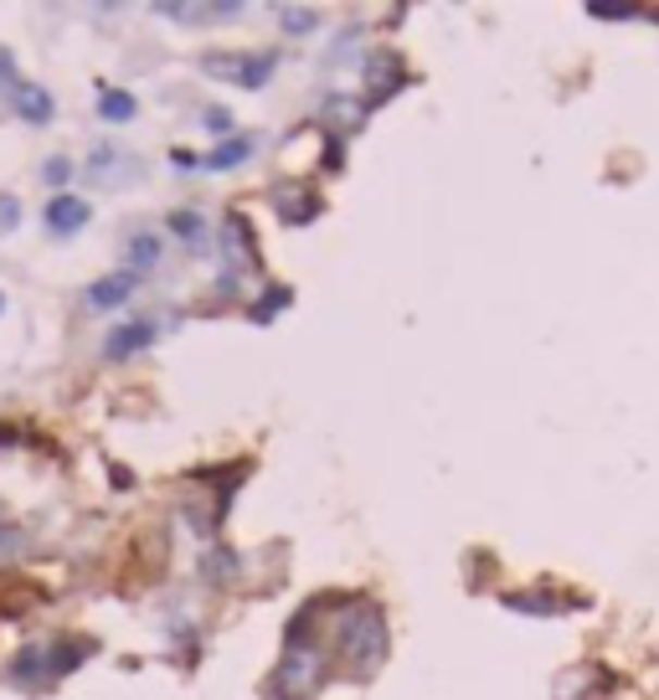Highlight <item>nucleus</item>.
<instances>
[{
  "mask_svg": "<svg viewBox=\"0 0 659 700\" xmlns=\"http://www.w3.org/2000/svg\"><path fill=\"white\" fill-rule=\"evenodd\" d=\"M135 284H139V273H109V278H98L94 289H88V310H119V304H124V299H129V293H135Z\"/></svg>",
  "mask_w": 659,
  "mask_h": 700,
  "instance_id": "obj_6",
  "label": "nucleus"
},
{
  "mask_svg": "<svg viewBox=\"0 0 659 700\" xmlns=\"http://www.w3.org/2000/svg\"><path fill=\"white\" fill-rule=\"evenodd\" d=\"M156 340V325L150 320H129V325H119V330H109V340H103V355L109 361H129V355H139V350Z\"/></svg>",
  "mask_w": 659,
  "mask_h": 700,
  "instance_id": "obj_5",
  "label": "nucleus"
},
{
  "mask_svg": "<svg viewBox=\"0 0 659 700\" xmlns=\"http://www.w3.org/2000/svg\"><path fill=\"white\" fill-rule=\"evenodd\" d=\"M41 180H47V186H52V191L62 196V186L73 180V165H67V160H62V155H52V160H47V165H41Z\"/></svg>",
  "mask_w": 659,
  "mask_h": 700,
  "instance_id": "obj_15",
  "label": "nucleus"
},
{
  "mask_svg": "<svg viewBox=\"0 0 659 700\" xmlns=\"http://www.w3.org/2000/svg\"><path fill=\"white\" fill-rule=\"evenodd\" d=\"M156 263H160V237L139 233L135 242H129V273H145V268H156Z\"/></svg>",
  "mask_w": 659,
  "mask_h": 700,
  "instance_id": "obj_12",
  "label": "nucleus"
},
{
  "mask_svg": "<svg viewBox=\"0 0 659 700\" xmlns=\"http://www.w3.org/2000/svg\"><path fill=\"white\" fill-rule=\"evenodd\" d=\"M98 114L109 118V124H129V118H135V98L119 93V88H103V93H98Z\"/></svg>",
  "mask_w": 659,
  "mask_h": 700,
  "instance_id": "obj_11",
  "label": "nucleus"
},
{
  "mask_svg": "<svg viewBox=\"0 0 659 700\" xmlns=\"http://www.w3.org/2000/svg\"><path fill=\"white\" fill-rule=\"evenodd\" d=\"M11 109H16L26 124H52V93L37 88V83H21L16 93H11Z\"/></svg>",
  "mask_w": 659,
  "mask_h": 700,
  "instance_id": "obj_8",
  "label": "nucleus"
},
{
  "mask_svg": "<svg viewBox=\"0 0 659 700\" xmlns=\"http://www.w3.org/2000/svg\"><path fill=\"white\" fill-rule=\"evenodd\" d=\"M408 83V73H402V62L397 58H371L366 62V98L371 103H382L387 93H397Z\"/></svg>",
  "mask_w": 659,
  "mask_h": 700,
  "instance_id": "obj_7",
  "label": "nucleus"
},
{
  "mask_svg": "<svg viewBox=\"0 0 659 700\" xmlns=\"http://www.w3.org/2000/svg\"><path fill=\"white\" fill-rule=\"evenodd\" d=\"M252 150H258V139H222L212 155H207V171H237L243 160H252Z\"/></svg>",
  "mask_w": 659,
  "mask_h": 700,
  "instance_id": "obj_9",
  "label": "nucleus"
},
{
  "mask_svg": "<svg viewBox=\"0 0 659 700\" xmlns=\"http://www.w3.org/2000/svg\"><path fill=\"white\" fill-rule=\"evenodd\" d=\"M171 233L191 248V253H201L207 248V222H201V212H175L171 216Z\"/></svg>",
  "mask_w": 659,
  "mask_h": 700,
  "instance_id": "obj_10",
  "label": "nucleus"
},
{
  "mask_svg": "<svg viewBox=\"0 0 659 700\" xmlns=\"http://www.w3.org/2000/svg\"><path fill=\"white\" fill-rule=\"evenodd\" d=\"M278 21H284V32H289V37H310L314 26H320V16H314V11H304V5H284V11H278Z\"/></svg>",
  "mask_w": 659,
  "mask_h": 700,
  "instance_id": "obj_13",
  "label": "nucleus"
},
{
  "mask_svg": "<svg viewBox=\"0 0 659 700\" xmlns=\"http://www.w3.org/2000/svg\"><path fill=\"white\" fill-rule=\"evenodd\" d=\"M21 88V78H16V58H11V47H0V93L11 98Z\"/></svg>",
  "mask_w": 659,
  "mask_h": 700,
  "instance_id": "obj_16",
  "label": "nucleus"
},
{
  "mask_svg": "<svg viewBox=\"0 0 659 700\" xmlns=\"http://www.w3.org/2000/svg\"><path fill=\"white\" fill-rule=\"evenodd\" d=\"M0 310H5V293H0Z\"/></svg>",
  "mask_w": 659,
  "mask_h": 700,
  "instance_id": "obj_20",
  "label": "nucleus"
},
{
  "mask_svg": "<svg viewBox=\"0 0 659 700\" xmlns=\"http://www.w3.org/2000/svg\"><path fill=\"white\" fill-rule=\"evenodd\" d=\"M16 222H21V201L0 196V233H16Z\"/></svg>",
  "mask_w": 659,
  "mask_h": 700,
  "instance_id": "obj_18",
  "label": "nucleus"
},
{
  "mask_svg": "<svg viewBox=\"0 0 659 700\" xmlns=\"http://www.w3.org/2000/svg\"><path fill=\"white\" fill-rule=\"evenodd\" d=\"M278 304H289V289H273L263 304H252V320H273V310H278Z\"/></svg>",
  "mask_w": 659,
  "mask_h": 700,
  "instance_id": "obj_17",
  "label": "nucleus"
},
{
  "mask_svg": "<svg viewBox=\"0 0 659 700\" xmlns=\"http://www.w3.org/2000/svg\"><path fill=\"white\" fill-rule=\"evenodd\" d=\"M88 216H94V207H88V201H83V196H52V201H47V227H52V233L58 237H73V233H83V227H88Z\"/></svg>",
  "mask_w": 659,
  "mask_h": 700,
  "instance_id": "obj_4",
  "label": "nucleus"
},
{
  "mask_svg": "<svg viewBox=\"0 0 659 700\" xmlns=\"http://www.w3.org/2000/svg\"><path fill=\"white\" fill-rule=\"evenodd\" d=\"M278 696L284 700H310L320 685H325V649L314 643H289V660L278 670Z\"/></svg>",
  "mask_w": 659,
  "mask_h": 700,
  "instance_id": "obj_2",
  "label": "nucleus"
},
{
  "mask_svg": "<svg viewBox=\"0 0 659 700\" xmlns=\"http://www.w3.org/2000/svg\"><path fill=\"white\" fill-rule=\"evenodd\" d=\"M201 124H207L212 135H227V129H233V114H227V109H212V114H201Z\"/></svg>",
  "mask_w": 659,
  "mask_h": 700,
  "instance_id": "obj_19",
  "label": "nucleus"
},
{
  "mask_svg": "<svg viewBox=\"0 0 659 700\" xmlns=\"http://www.w3.org/2000/svg\"><path fill=\"white\" fill-rule=\"evenodd\" d=\"M340 654L350 660L356 675H366V670L387 660V618H382V608L356 603L340 613Z\"/></svg>",
  "mask_w": 659,
  "mask_h": 700,
  "instance_id": "obj_1",
  "label": "nucleus"
},
{
  "mask_svg": "<svg viewBox=\"0 0 659 700\" xmlns=\"http://www.w3.org/2000/svg\"><path fill=\"white\" fill-rule=\"evenodd\" d=\"M273 52H258V58H207L201 67L212 73V78H227V83H237V88H263V83L273 78Z\"/></svg>",
  "mask_w": 659,
  "mask_h": 700,
  "instance_id": "obj_3",
  "label": "nucleus"
},
{
  "mask_svg": "<svg viewBox=\"0 0 659 700\" xmlns=\"http://www.w3.org/2000/svg\"><path fill=\"white\" fill-rule=\"evenodd\" d=\"M314 212H320V207H314L310 196H278V216L294 222V227H299V222H314Z\"/></svg>",
  "mask_w": 659,
  "mask_h": 700,
  "instance_id": "obj_14",
  "label": "nucleus"
}]
</instances>
